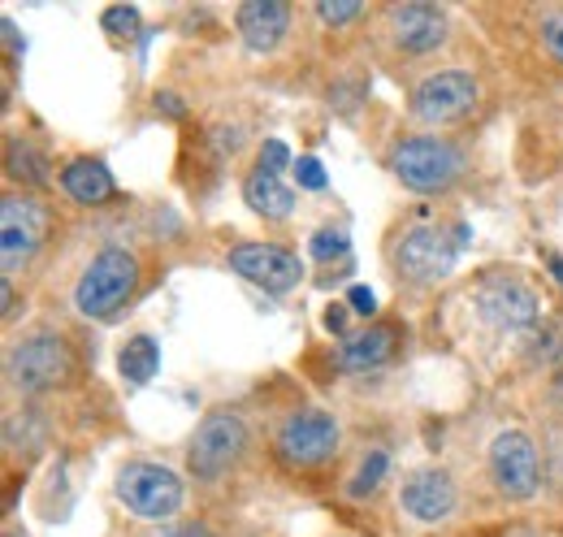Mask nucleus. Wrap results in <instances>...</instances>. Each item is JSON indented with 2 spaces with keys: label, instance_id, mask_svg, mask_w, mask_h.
I'll return each mask as SVG.
<instances>
[{
  "label": "nucleus",
  "instance_id": "obj_9",
  "mask_svg": "<svg viewBox=\"0 0 563 537\" xmlns=\"http://www.w3.org/2000/svg\"><path fill=\"white\" fill-rule=\"evenodd\" d=\"M230 268L239 277H247L252 286H265L269 295H286L299 286L303 277V265L295 252H286L278 243H243L230 252Z\"/></svg>",
  "mask_w": 563,
  "mask_h": 537
},
{
  "label": "nucleus",
  "instance_id": "obj_7",
  "mask_svg": "<svg viewBox=\"0 0 563 537\" xmlns=\"http://www.w3.org/2000/svg\"><path fill=\"white\" fill-rule=\"evenodd\" d=\"M118 498L140 520H165L183 507V481L161 464H126L118 472Z\"/></svg>",
  "mask_w": 563,
  "mask_h": 537
},
{
  "label": "nucleus",
  "instance_id": "obj_24",
  "mask_svg": "<svg viewBox=\"0 0 563 537\" xmlns=\"http://www.w3.org/2000/svg\"><path fill=\"white\" fill-rule=\"evenodd\" d=\"M286 165H290V147H286L282 139H269V143L261 147V161H256V169H261V174H274V178H278ZM290 169H295V165H290Z\"/></svg>",
  "mask_w": 563,
  "mask_h": 537
},
{
  "label": "nucleus",
  "instance_id": "obj_2",
  "mask_svg": "<svg viewBox=\"0 0 563 537\" xmlns=\"http://www.w3.org/2000/svg\"><path fill=\"white\" fill-rule=\"evenodd\" d=\"M390 169L404 187L412 191H446L460 174H464V156L460 147H451L446 139H433V134H421V139H404L390 156Z\"/></svg>",
  "mask_w": 563,
  "mask_h": 537
},
{
  "label": "nucleus",
  "instance_id": "obj_14",
  "mask_svg": "<svg viewBox=\"0 0 563 537\" xmlns=\"http://www.w3.org/2000/svg\"><path fill=\"white\" fill-rule=\"evenodd\" d=\"M390 35L404 53H433L446 40V13L438 4H395Z\"/></svg>",
  "mask_w": 563,
  "mask_h": 537
},
{
  "label": "nucleus",
  "instance_id": "obj_3",
  "mask_svg": "<svg viewBox=\"0 0 563 537\" xmlns=\"http://www.w3.org/2000/svg\"><path fill=\"white\" fill-rule=\"evenodd\" d=\"M473 308H477V317H482L490 330H498V335H520V330H529V326L542 317L538 295H533L520 277H503V273L486 277V282L473 291Z\"/></svg>",
  "mask_w": 563,
  "mask_h": 537
},
{
  "label": "nucleus",
  "instance_id": "obj_26",
  "mask_svg": "<svg viewBox=\"0 0 563 537\" xmlns=\"http://www.w3.org/2000/svg\"><path fill=\"white\" fill-rule=\"evenodd\" d=\"M542 44L551 48L555 62H563V13H551V18L542 22Z\"/></svg>",
  "mask_w": 563,
  "mask_h": 537
},
{
  "label": "nucleus",
  "instance_id": "obj_20",
  "mask_svg": "<svg viewBox=\"0 0 563 537\" xmlns=\"http://www.w3.org/2000/svg\"><path fill=\"white\" fill-rule=\"evenodd\" d=\"M9 178H22V183H31V187H40V183L48 178V161H44V152H40L31 139L9 143Z\"/></svg>",
  "mask_w": 563,
  "mask_h": 537
},
{
  "label": "nucleus",
  "instance_id": "obj_13",
  "mask_svg": "<svg viewBox=\"0 0 563 537\" xmlns=\"http://www.w3.org/2000/svg\"><path fill=\"white\" fill-rule=\"evenodd\" d=\"M399 503H404V512H408L412 520L438 525V520H446V516L455 512V485H451V476L442 469H417L404 481Z\"/></svg>",
  "mask_w": 563,
  "mask_h": 537
},
{
  "label": "nucleus",
  "instance_id": "obj_23",
  "mask_svg": "<svg viewBox=\"0 0 563 537\" xmlns=\"http://www.w3.org/2000/svg\"><path fill=\"white\" fill-rule=\"evenodd\" d=\"M347 252V234L343 230H317L312 234V256L317 261H334V256H343Z\"/></svg>",
  "mask_w": 563,
  "mask_h": 537
},
{
  "label": "nucleus",
  "instance_id": "obj_16",
  "mask_svg": "<svg viewBox=\"0 0 563 537\" xmlns=\"http://www.w3.org/2000/svg\"><path fill=\"white\" fill-rule=\"evenodd\" d=\"M395 330L390 326H368L364 335H352L343 347H339V364L352 369V373H364V369H377L395 355Z\"/></svg>",
  "mask_w": 563,
  "mask_h": 537
},
{
  "label": "nucleus",
  "instance_id": "obj_6",
  "mask_svg": "<svg viewBox=\"0 0 563 537\" xmlns=\"http://www.w3.org/2000/svg\"><path fill=\"white\" fill-rule=\"evenodd\" d=\"M70 373H74L70 347L53 335L26 338V342L9 355V382H13V391H26V395L53 391V386H62Z\"/></svg>",
  "mask_w": 563,
  "mask_h": 537
},
{
  "label": "nucleus",
  "instance_id": "obj_1",
  "mask_svg": "<svg viewBox=\"0 0 563 537\" xmlns=\"http://www.w3.org/2000/svg\"><path fill=\"white\" fill-rule=\"evenodd\" d=\"M135 282H140V265L131 252L122 248H104L87 273L78 277V291H74V304L82 317H96V321H109L131 295H135Z\"/></svg>",
  "mask_w": 563,
  "mask_h": 537
},
{
  "label": "nucleus",
  "instance_id": "obj_10",
  "mask_svg": "<svg viewBox=\"0 0 563 537\" xmlns=\"http://www.w3.org/2000/svg\"><path fill=\"white\" fill-rule=\"evenodd\" d=\"M477 105V83L460 69H446V74H433L424 78L412 96V113L429 122V127H442V122H460L468 109Z\"/></svg>",
  "mask_w": 563,
  "mask_h": 537
},
{
  "label": "nucleus",
  "instance_id": "obj_29",
  "mask_svg": "<svg viewBox=\"0 0 563 537\" xmlns=\"http://www.w3.org/2000/svg\"><path fill=\"white\" fill-rule=\"evenodd\" d=\"M325 330H334V335H343V330H347V313H343V304H334V308L325 313Z\"/></svg>",
  "mask_w": 563,
  "mask_h": 537
},
{
  "label": "nucleus",
  "instance_id": "obj_17",
  "mask_svg": "<svg viewBox=\"0 0 563 537\" xmlns=\"http://www.w3.org/2000/svg\"><path fill=\"white\" fill-rule=\"evenodd\" d=\"M62 187L66 196H74L78 204H104L118 187H113V174L104 169V161H70L62 169Z\"/></svg>",
  "mask_w": 563,
  "mask_h": 537
},
{
  "label": "nucleus",
  "instance_id": "obj_33",
  "mask_svg": "<svg viewBox=\"0 0 563 537\" xmlns=\"http://www.w3.org/2000/svg\"><path fill=\"white\" fill-rule=\"evenodd\" d=\"M4 537H13V534H4Z\"/></svg>",
  "mask_w": 563,
  "mask_h": 537
},
{
  "label": "nucleus",
  "instance_id": "obj_27",
  "mask_svg": "<svg viewBox=\"0 0 563 537\" xmlns=\"http://www.w3.org/2000/svg\"><path fill=\"white\" fill-rule=\"evenodd\" d=\"M317 13H321V22H330V26H343V22H352V18H360V4L355 0H347V4H317Z\"/></svg>",
  "mask_w": 563,
  "mask_h": 537
},
{
  "label": "nucleus",
  "instance_id": "obj_19",
  "mask_svg": "<svg viewBox=\"0 0 563 537\" xmlns=\"http://www.w3.org/2000/svg\"><path fill=\"white\" fill-rule=\"evenodd\" d=\"M118 369H122V377H126L131 386H147V382L156 377V369H161V347H156L147 335H135L126 347H122Z\"/></svg>",
  "mask_w": 563,
  "mask_h": 537
},
{
  "label": "nucleus",
  "instance_id": "obj_12",
  "mask_svg": "<svg viewBox=\"0 0 563 537\" xmlns=\"http://www.w3.org/2000/svg\"><path fill=\"white\" fill-rule=\"evenodd\" d=\"M44 239V208L31 196H9L0 204V261L4 273H18V265L31 261V252Z\"/></svg>",
  "mask_w": 563,
  "mask_h": 537
},
{
  "label": "nucleus",
  "instance_id": "obj_32",
  "mask_svg": "<svg viewBox=\"0 0 563 537\" xmlns=\"http://www.w3.org/2000/svg\"><path fill=\"white\" fill-rule=\"evenodd\" d=\"M511 537H542V534H511Z\"/></svg>",
  "mask_w": 563,
  "mask_h": 537
},
{
  "label": "nucleus",
  "instance_id": "obj_28",
  "mask_svg": "<svg viewBox=\"0 0 563 537\" xmlns=\"http://www.w3.org/2000/svg\"><path fill=\"white\" fill-rule=\"evenodd\" d=\"M347 308L360 313V317H373V313H377V295H373L368 286H352V291H347Z\"/></svg>",
  "mask_w": 563,
  "mask_h": 537
},
{
  "label": "nucleus",
  "instance_id": "obj_30",
  "mask_svg": "<svg viewBox=\"0 0 563 537\" xmlns=\"http://www.w3.org/2000/svg\"><path fill=\"white\" fill-rule=\"evenodd\" d=\"M165 537H212L209 529H196V525H187V529H169Z\"/></svg>",
  "mask_w": 563,
  "mask_h": 537
},
{
  "label": "nucleus",
  "instance_id": "obj_22",
  "mask_svg": "<svg viewBox=\"0 0 563 537\" xmlns=\"http://www.w3.org/2000/svg\"><path fill=\"white\" fill-rule=\"evenodd\" d=\"M100 26L109 31V35H135V26H140V9H131V4H113V9H104V18H100Z\"/></svg>",
  "mask_w": 563,
  "mask_h": 537
},
{
  "label": "nucleus",
  "instance_id": "obj_25",
  "mask_svg": "<svg viewBox=\"0 0 563 537\" xmlns=\"http://www.w3.org/2000/svg\"><path fill=\"white\" fill-rule=\"evenodd\" d=\"M295 178H299L303 191H325V169H321L317 156H299L295 161Z\"/></svg>",
  "mask_w": 563,
  "mask_h": 537
},
{
  "label": "nucleus",
  "instance_id": "obj_5",
  "mask_svg": "<svg viewBox=\"0 0 563 537\" xmlns=\"http://www.w3.org/2000/svg\"><path fill=\"white\" fill-rule=\"evenodd\" d=\"M243 447H247V425L234 412H212V416H205V425L196 429V438H191L187 464H191V472L200 481H217L221 472L239 464Z\"/></svg>",
  "mask_w": 563,
  "mask_h": 537
},
{
  "label": "nucleus",
  "instance_id": "obj_15",
  "mask_svg": "<svg viewBox=\"0 0 563 537\" xmlns=\"http://www.w3.org/2000/svg\"><path fill=\"white\" fill-rule=\"evenodd\" d=\"M286 22H290V4L282 0H247L239 4V35L252 53H274L278 40L286 35Z\"/></svg>",
  "mask_w": 563,
  "mask_h": 537
},
{
  "label": "nucleus",
  "instance_id": "obj_4",
  "mask_svg": "<svg viewBox=\"0 0 563 537\" xmlns=\"http://www.w3.org/2000/svg\"><path fill=\"white\" fill-rule=\"evenodd\" d=\"M339 451V420L330 412H295L278 429V456L295 469H317Z\"/></svg>",
  "mask_w": 563,
  "mask_h": 537
},
{
  "label": "nucleus",
  "instance_id": "obj_18",
  "mask_svg": "<svg viewBox=\"0 0 563 537\" xmlns=\"http://www.w3.org/2000/svg\"><path fill=\"white\" fill-rule=\"evenodd\" d=\"M243 200L252 204V212H261V217H269V221H282V217L295 212V191L282 187V178L261 174V169L243 183Z\"/></svg>",
  "mask_w": 563,
  "mask_h": 537
},
{
  "label": "nucleus",
  "instance_id": "obj_11",
  "mask_svg": "<svg viewBox=\"0 0 563 537\" xmlns=\"http://www.w3.org/2000/svg\"><path fill=\"white\" fill-rule=\"evenodd\" d=\"M490 476L507 498H529L538 490V476H542L538 472V447L516 429L498 434L490 447Z\"/></svg>",
  "mask_w": 563,
  "mask_h": 537
},
{
  "label": "nucleus",
  "instance_id": "obj_8",
  "mask_svg": "<svg viewBox=\"0 0 563 537\" xmlns=\"http://www.w3.org/2000/svg\"><path fill=\"white\" fill-rule=\"evenodd\" d=\"M464 226L455 230V239L442 230V226H412L395 252V265L404 268L412 282H438L446 277L455 261H460V248H464Z\"/></svg>",
  "mask_w": 563,
  "mask_h": 537
},
{
  "label": "nucleus",
  "instance_id": "obj_21",
  "mask_svg": "<svg viewBox=\"0 0 563 537\" xmlns=\"http://www.w3.org/2000/svg\"><path fill=\"white\" fill-rule=\"evenodd\" d=\"M386 469H390V456L386 451H373L360 469H355L352 485H347V494L352 498H364V494H377L382 490V481H386Z\"/></svg>",
  "mask_w": 563,
  "mask_h": 537
},
{
  "label": "nucleus",
  "instance_id": "obj_31",
  "mask_svg": "<svg viewBox=\"0 0 563 537\" xmlns=\"http://www.w3.org/2000/svg\"><path fill=\"white\" fill-rule=\"evenodd\" d=\"M547 265L555 268V277H560V282H563V256H547Z\"/></svg>",
  "mask_w": 563,
  "mask_h": 537
}]
</instances>
